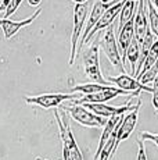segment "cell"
Wrapping results in <instances>:
<instances>
[{
  "label": "cell",
  "instance_id": "cell-10",
  "mask_svg": "<svg viewBox=\"0 0 158 160\" xmlns=\"http://www.w3.org/2000/svg\"><path fill=\"white\" fill-rule=\"evenodd\" d=\"M117 2H119V0H115V2H111V3H108V4H104V3H101L100 0H95V3H93V6H92L90 15H89V18H87V24H86V27H85V31H83V33H82V36H81V42H79V45H78V50L79 52H82L87 35L92 32V29L95 28L96 24L99 22V20H100V17L103 15V13H104L108 7H111L112 4H115Z\"/></svg>",
  "mask_w": 158,
  "mask_h": 160
},
{
  "label": "cell",
  "instance_id": "cell-8",
  "mask_svg": "<svg viewBox=\"0 0 158 160\" xmlns=\"http://www.w3.org/2000/svg\"><path fill=\"white\" fill-rule=\"evenodd\" d=\"M107 79L117 85V88L129 92V93H135L136 96H140L142 91L153 93V87H147V85L140 84L136 78H133L132 75H128V74H121V75H117V77H108Z\"/></svg>",
  "mask_w": 158,
  "mask_h": 160
},
{
  "label": "cell",
  "instance_id": "cell-17",
  "mask_svg": "<svg viewBox=\"0 0 158 160\" xmlns=\"http://www.w3.org/2000/svg\"><path fill=\"white\" fill-rule=\"evenodd\" d=\"M139 57H140V45L137 43L136 39H133L126 50V60H129L130 68H132V72L130 74H132L133 78H135V74H136V67H137Z\"/></svg>",
  "mask_w": 158,
  "mask_h": 160
},
{
  "label": "cell",
  "instance_id": "cell-6",
  "mask_svg": "<svg viewBox=\"0 0 158 160\" xmlns=\"http://www.w3.org/2000/svg\"><path fill=\"white\" fill-rule=\"evenodd\" d=\"M54 117H56V120H57V125H58L61 142L67 146V149H68L71 160H83L81 150H79V146H78L77 141H75V137L71 131V127H69L68 120H64L63 121L61 117H60L58 110H54Z\"/></svg>",
  "mask_w": 158,
  "mask_h": 160
},
{
  "label": "cell",
  "instance_id": "cell-2",
  "mask_svg": "<svg viewBox=\"0 0 158 160\" xmlns=\"http://www.w3.org/2000/svg\"><path fill=\"white\" fill-rule=\"evenodd\" d=\"M63 110L69 113L71 118H74L77 122L85 127H92V128H104L107 124V120L103 118L100 116H96L89 109H86L82 104H69V106H63Z\"/></svg>",
  "mask_w": 158,
  "mask_h": 160
},
{
  "label": "cell",
  "instance_id": "cell-7",
  "mask_svg": "<svg viewBox=\"0 0 158 160\" xmlns=\"http://www.w3.org/2000/svg\"><path fill=\"white\" fill-rule=\"evenodd\" d=\"M129 96V98H133L136 96L135 93H129L126 91H122V89L117 88V87H110L108 89L103 92H97V93H92V95H82L81 99H75L72 100V104H83V103H105L108 100L114 99L117 96Z\"/></svg>",
  "mask_w": 158,
  "mask_h": 160
},
{
  "label": "cell",
  "instance_id": "cell-3",
  "mask_svg": "<svg viewBox=\"0 0 158 160\" xmlns=\"http://www.w3.org/2000/svg\"><path fill=\"white\" fill-rule=\"evenodd\" d=\"M87 13H89V3L83 4H75L74 7V28H72V36H71V56H69V66H72L75 61L78 50L79 39L82 36L85 22L87 20Z\"/></svg>",
  "mask_w": 158,
  "mask_h": 160
},
{
  "label": "cell",
  "instance_id": "cell-28",
  "mask_svg": "<svg viewBox=\"0 0 158 160\" xmlns=\"http://www.w3.org/2000/svg\"><path fill=\"white\" fill-rule=\"evenodd\" d=\"M77 4H83V3H87V0H74Z\"/></svg>",
  "mask_w": 158,
  "mask_h": 160
},
{
  "label": "cell",
  "instance_id": "cell-15",
  "mask_svg": "<svg viewBox=\"0 0 158 160\" xmlns=\"http://www.w3.org/2000/svg\"><path fill=\"white\" fill-rule=\"evenodd\" d=\"M136 7H137V0H126L123 7L121 8L119 13V25H118V32L122 29V27L125 25L128 21L133 20L136 13Z\"/></svg>",
  "mask_w": 158,
  "mask_h": 160
},
{
  "label": "cell",
  "instance_id": "cell-19",
  "mask_svg": "<svg viewBox=\"0 0 158 160\" xmlns=\"http://www.w3.org/2000/svg\"><path fill=\"white\" fill-rule=\"evenodd\" d=\"M144 3H146V8H147V11H148V21H150L148 28L151 29L153 35H156L158 38V11L153 6L151 0H144Z\"/></svg>",
  "mask_w": 158,
  "mask_h": 160
},
{
  "label": "cell",
  "instance_id": "cell-25",
  "mask_svg": "<svg viewBox=\"0 0 158 160\" xmlns=\"http://www.w3.org/2000/svg\"><path fill=\"white\" fill-rule=\"evenodd\" d=\"M63 160H71L69 158V153H68V149H67V146L63 143Z\"/></svg>",
  "mask_w": 158,
  "mask_h": 160
},
{
  "label": "cell",
  "instance_id": "cell-16",
  "mask_svg": "<svg viewBox=\"0 0 158 160\" xmlns=\"http://www.w3.org/2000/svg\"><path fill=\"white\" fill-rule=\"evenodd\" d=\"M112 85H101V84H96V82H90V84H78L71 87L72 92H77L81 95H92L97 93V92H103L105 89H108Z\"/></svg>",
  "mask_w": 158,
  "mask_h": 160
},
{
  "label": "cell",
  "instance_id": "cell-29",
  "mask_svg": "<svg viewBox=\"0 0 158 160\" xmlns=\"http://www.w3.org/2000/svg\"><path fill=\"white\" fill-rule=\"evenodd\" d=\"M101 3H104V4H108V3H111V2H115V0H100Z\"/></svg>",
  "mask_w": 158,
  "mask_h": 160
},
{
  "label": "cell",
  "instance_id": "cell-13",
  "mask_svg": "<svg viewBox=\"0 0 158 160\" xmlns=\"http://www.w3.org/2000/svg\"><path fill=\"white\" fill-rule=\"evenodd\" d=\"M42 13V8H36V11L33 13L31 17L25 18V20H20V21H11V20H6V18H0V27L3 29V33H4L6 39H11L16 33H18L24 27L31 25L33 21L39 17V14Z\"/></svg>",
  "mask_w": 158,
  "mask_h": 160
},
{
  "label": "cell",
  "instance_id": "cell-12",
  "mask_svg": "<svg viewBox=\"0 0 158 160\" xmlns=\"http://www.w3.org/2000/svg\"><path fill=\"white\" fill-rule=\"evenodd\" d=\"M137 7L133 17V32H135V39L140 45L144 39V35L148 29V17L146 14V3L144 0H137Z\"/></svg>",
  "mask_w": 158,
  "mask_h": 160
},
{
  "label": "cell",
  "instance_id": "cell-27",
  "mask_svg": "<svg viewBox=\"0 0 158 160\" xmlns=\"http://www.w3.org/2000/svg\"><path fill=\"white\" fill-rule=\"evenodd\" d=\"M40 3H42V0H28V4L32 6V7H38Z\"/></svg>",
  "mask_w": 158,
  "mask_h": 160
},
{
  "label": "cell",
  "instance_id": "cell-23",
  "mask_svg": "<svg viewBox=\"0 0 158 160\" xmlns=\"http://www.w3.org/2000/svg\"><path fill=\"white\" fill-rule=\"evenodd\" d=\"M140 139L142 141H151V142H154L158 148V134H151V132L143 131L140 134Z\"/></svg>",
  "mask_w": 158,
  "mask_h": 160
},
{
  "label": "cell",
  "instance_id": "cell-22",
  "mask_svg": "<svg viewBox=\"0 0 158 160\" xmlns=\"http://www.w3.org/2000/svg\"><path fill=\"white\" fill-rule=\"evenodd\" d=\"M153 84V106L156 109V113L158 114V75L154 79Z\"/></svg>",
  "mask_w": 158,
  "mask_h": 160
},
{
  "label": "cell",
  "instance_id": "cell-18",
  "mask_svg": "<svg viewBox=\"0 0 158 160\" xmlns=\"http://www.w3.org/2000/svg\"><path fill=\"white\" fill-rule=\"evenodd\" d=\"M157 58H158V39H157V41H154V43H153V46H151V49H150V52H148L147 57H146L144 63H143V67H142L140 72H139L137 78H136L137 81H139V78H140L143 74L147 72L148 70L151 68V66H153V64L157 61Z\"/></svg>",
  "mask_w": 158,
  "mask_h": 160
},
{
  "label": "cell",
  "instance_id": "cell-14",
  "mask_svg": "<svg viewBox=\"0 0 158 160\" xmlns=\"http://www.w3.org/2000/svg\"><path fill=\"white\" fill-rule=\"evenodd\" d=\"M125 2H126V0H119V2H117L115 4H112L111 7H108L107 10L103 13V15L100 17V20H99V22H97L96 27L92 29V32L87 35V38H86V41H85V43H86L89 39H92L93 36H95L96 32H99V31H101V29H107L108 27L111 25V24H114V20L117 18V15H119L121 8L123 7Z\"/></svg>",
  "mask_w": 158,
  "mask_h": 160
},
{
  "label": "cell",
  "instance_id": "cell-26",
  "mask_svg": "<svg viewBox=\"0 0 158 160\" xmlns=\"http://www.w3.org/2000/svg\"><path fill=\"white\" fill-rule=\"evenodd\" d=\"M10 2H11V0H2V4H0V11H4L6 7L10 4Z\"/></svg>",
  "mask_w": 158,
  "mask_h": 160
},
{
  "label": "cell",
  "instance_id": "cell-5",
  "mask_svg": "<svg viewBox=\"0 0 158 160\" xmlns=\"http://www.w3.org/2000/svg\"><path fill=\"white\" fill-rule=\"evenodd\" d=\"M77 98L81 99L82 95L81 93H43V95H38V96H25L24 100L29 104H36L39 107L43 109H54V107L61 106L63 102L65 100H75Z\"/></svg>",
  "mask_w": 158,
  "mask_h": 160
},
{
  "label": "cell",
  "instance_id": "cell-20",
  "mask_svg": "<svg viewBox=\"0 0 158 160\" xmlns=\"http://www.w3.org/2000/svg\"><path fill=\"white\" fill-rule=\"evenodd\" d=\"M158 75V58H157V61L151 66V68L148 70L147 72H144L143 75L139 78V82L143 85H147V84H150V82H153L154 79H156V77Z\"/></svg>",
  "mask_w": 158,
  "mask_h": 160
},
{
  "label": "cell",
  "instance_id": "cell-30",
  "mask_svg": "<svg viewBox=\"0 0 158 160\" xmlns=\"http://www.w3.org/2000/svg\"><path fill=\"white\" fill-rule=\"evenodd\" d=\"M36 160H46V159H42V158H38V159H36Z\"/></svg>",
  "mask_w": 158,
  "mask_h": 160
},
{
  "label": "cell",
  "instance_id": "cell-9",
  "mask_svg": "<svg viewBox=\"0 0 158 160\" xmlns=\"http://www.w3.org/2000/svg\"><path fill=\"white\" fill-rule=\"evenodd\" d=\"M82 106H85L86 109H89L92 113H95L96 116H100L103 118H110L114 116H121L130 113L132 110H135L136 106H132V103L128 102L123 106L115 107V106H108L105 103H83Z\"/></svg>",
  "mask_w": 158,
  "mask_h": 160
},
{
  "label": "cell",
  "instance_id": "cell-4",
  "mask_svg": "<svg viewBox=\"0 0 158 160\" xmlns=\"http://www.w3.org/2000/svg\"><path fill=\"white\" fill-rule=\"evenodd\" d=\"M100 48L103 49V52L105 53V56L108 57V60L111 61L112 66H115L118 70L121 71H125V67L122 64V58H121L119 53V48H118V42L115 38V29H114V24H111L107 29H105L104 35L101 38L100 42Z\"/></svg>",
  "mask_w": 158,
  "mask_h": 160
},
{
  "label": "cell",
  "instance_id": "cell-24",
  "mask_svg": "<svg viewBox=\"0 0 158 160\" xmlns=\"http://www.w3.org/2000/svg\"><path fill=\"white\" fill-rule=\"evenodd\" d=\"M139 152H137V160H148L147 159V153H146V148H144V141L139 139Z\"/></svg>",
  "mask_w": 158,
  "mask_h": 160
},
{
  "label": "cell",
  "instance_id": "cell-11",
  "mask_svg": "<svg viewBox=\"0 0 158 160\" xmlns=\"http://www.w3.org/2000/svg\"><path fill=\"white\" fill-rule=\"evenodd\" d=\"M142 106V99H139V103L136 104L135 110H132L130 113H126L123 116V120L121 121V125L117 131V139H115V150L119 146V143L122 141L128 139L130 137V134L133 132L136 127V122H137V117H139V109Z\"/></svg>",
  "mask_w": 158,
  "mask_h": 160
},
{
  "label": "cell",
  "instance_id": "cell-21",
  "mask_svg": "<svg viewBox=\"0 0 158 160\" xmlns=\"http://www.w3.org/2000/svg\"><path fill=\"white\" fill-rule=\"evenodd\" d=\"M22 2H24V0H11L10 4H8L7 7H6V10H4V18H6V20H8V17H10V15H13L14 13H16Z\"/></svg>",
  "mask_w": 158,
  "mask_h": 160
},
{
  "label": "cell",
  "instance_id": "cell-1",
  "mask_svg": "<svg viewBox=\"0 0 158 160\" xmlns=\"http://www.w3.org/2000/svg\"><path fill=\"white\" fill-rule=\"evenodd\" d=\"M99 52H100V45L99 42H95L82 52V60H83L85 66V72L86 77L92 82L101 85H108L105 79L101 75V70H100V58H99Z\"/></svg>",
  "mask_w": 158,
  "mask_h": 160
}]
</instances>
